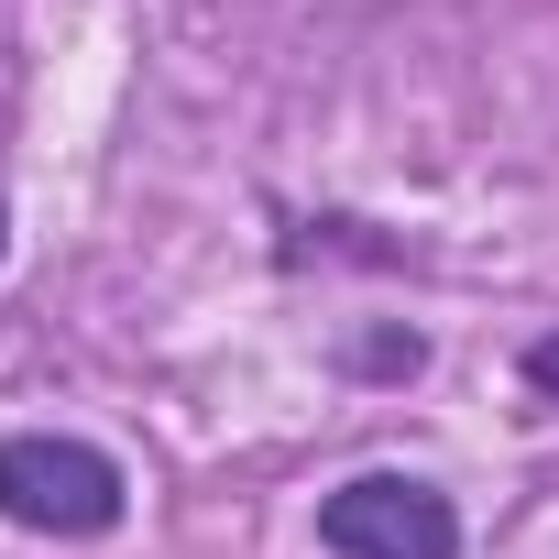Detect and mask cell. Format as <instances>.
I'll return each mask as SVG.
<instances>
[{"mask_svg":"<svg viewBox=\"0 0 559 559\" xmlns=\"http://www.w3.org/2000/svg\"><path fill=\"white\" fill-rule=\"evenodd\" d=\"M0 526L45 548H99L132 526V472L88 428H0Z\"/></svg>","mask_w":559,"mask_h":559,"instance_id":"6da1fadb","label":"cell"},{"mask_svg":"<svg viewBox=\"0 0 559 559\" xmlns=\"http://www.w3.org/2000/svg\"><path fill=\"white\" fill-rule=\"evenodd\" d=\"M319 548L330 559H461V504L428 483V472H352L319 493Z\"/></svg>","mask_w":559,"mask_h":559,"instance_id":"7a4b0ae2","label":"cell"},{"mask_svg":"<svg viewBox=\"0 0 559 559\" xmlns=\"http://www.w3.org/2000/svg\"><path fill=\"white\" fill-rule=\"evenodd\" d=\"M274 263L286 274H319V263H362V274H417V241L362 219V209H308L286 219V241H274Z\"/></svg>","mask_w":559,"mask_h":559,"instance_id":"3957f363","label":"cell"},{"mask_svg":"<svg viewBox=\"0 0 559 559\" xmlns=\"http://www.w3.org/2000/svg\"><path fill=\"white\" fill-rule=\"evenodd\" d=\"M341 373H352V384H417V373H428V330H406V319L352 330V341H341Z\"/></svg>","mask_w":559,"mask_h":559,"instance_id":"277c9868","label":"cell"},{"mask_svg":"<svg viewBox=\"0 0 559 559\" xmlns=\"http://www.w3.org/2000/svg\"><path fill=\"white\" fill-rule=\"evenodd\" d=\"M515 384H526L537 406H559V330H537V341L515 352Z\"/></svg>","mask_w":559,"mask_h":559,"instance_id":"5b68a950","label":"cell"},{"mask_svg":"<svg viewBox=\"0 0 559 559\" xmlns=\"http://www.w3.org/2000/svg\"><path fill=\"white\" fill-rule=\"evenodd\" d=\"M0 263H12V198H0Z\"/></svg>","mask_w":559,"mask_h":559,"instance_id":"8992f818","label":"cell"}]
</instances>
